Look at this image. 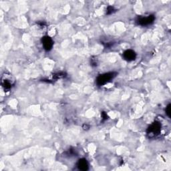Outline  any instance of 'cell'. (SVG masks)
<instances>
[{
  "instance_id": "obj_1",
  "label": "cell",
  "mask_w": 171,
  "mask_h": 171,
  "mask_svg": "<svg viewBox=\"0 0 171 171\" xmlns=\"http://www.w3.org/2000/svg\"><path fill=\"white\" fill-rule=\"evenodd\" d=\"M116 76V73L115 72H108L100 75L96 79L97 84L98 86H103L110 82Z\"/></svg>"
},
{
  "instance_id": "obj_2",
  "label": "cell",
  "mask_w": 171,
  "mask_h": 171,
  "mask_svg": "<svg viewBox=\"0 0 171 171\" xmlns=\"http://www.w3.org/2000/svg\"><path fill=\"white\" fill-rule=\"evenodd\" d=\"M161 131V124L159 122H155L152 124L147 129V135L149 138L156 136Z\"/></svg>"
},
{
  "instance_id": "obj_3",
  "label": "cell",
  "mask_w": 171,
  "mask_h": 171,
  "mask_svg": "<svg viewBox=\"0 0 171 171\" xmlns=\"http://www.w3.org/2000/svg\"><path fill=\"white\" fill-rule=\"evenodd\" d=\"M155 20V16L154 15H149L147 16H141L138 17L136 19V23L142 26H146L152 24Z\"/></svg>"
},
{
  "instance_id": "obj_4",
  "label": "cell",
  "mask_w": 171,
  "mask_h": 171,
  "mask_svg": "<svg viewBox=\"0 0 171 171\" xmlns=\"http://www.w3.org/2000/svg\"><path fill=\"white\" fill-rule=\"evenodd\" d=\"M42 43L44 50L46 51H50L52 50L54 45V42L50 36H45L43 37L42 39Z\"/></svg>"
},
{
  "instance_id": "obj_5",
  "label": "cell",
  "mask_w": 171,
  "mask_h": 171,
  "mask_svg": "<svg viewBox=\"0 0 171 171\" xmlns=\"http://www.w3.org/2000/svg\"><path fill=\"white\" fill-rule=\"evenodd\" d=\"M123 57L126 60L130 62L135 60L136 58V54L135 51L132 50H128L124 52Z\"/></svg>"
},
{
  "instance_id": "obj_6",
  "label": "cell",
  "mask_w": 171,
  "mask_h": 171,
  "mask_svg": "<svg viewBox=\"0 0 171 171\" xmlns=\"http://www.w3.org/2000/svg\"><path fill=\"white\" fill-rule=\"evenodd\" d=\"M2 86L5 90H10L13 86V82L10 78H5V75L2 77Z\"/></svg>"
},
{
  "instance_id": "obj_7",
  "label": "cell",
  "mask_w": 171,
  "mask_h": 171,
  "mask_svg": "<svg viewBox=\"0 0 171 171\" xmlns=\"http://www.w3.org/2000/svg\"><path fill=\"white\" fill-rule=\"evenodd\" d=\"M78 169L81 170H87L88 169V164L85 158L80 159L77 164Z\"/></svg>"
},
{
  "instance_id": "obj_8",
  "label": "cell",
  "mask_w": 171,
  "mask_h": 171,
  "mask_svg": "<svg viewBox=\"0 0 171 171\" xmlns=\"http://www.w3.org/2000/svg\"><path fill=\"white\" fill-rule=\"evenodd\" d=\"M114 11V7L112 6H108L107 7V10H106V13L110 15V14L112 13Z\"/></svg>"
},
{
  "instance_id": "obj_9",
  "label": "cell",
  "mask_w": 171,
  "mask_h": 171,
  "mask_svg": "<svg viewBox=\"0 0 171 171\" xmlns=\"http://www.w3.org/2000/svg\"><path fill=\"white\" fill-rule=\"evenodd\" d=\"M65 76V74H64V73H61V72H59V73H58V74H55L54 76V78L56 79V80H58V78H64V77Z\"/></svg>"
},
{
  "instance_id": "obj_10",
  "label": "cell",
  "mask_w": 171,
  "mask_h": 171,
  "mask_svg": "<svg viewBox=\"0 0 171 171\" xmlns=\"http://www.w3.org/2000/svg\"><path fill=\"white\" fill-rule=\"evenodd\" d=\"M170 107H171V105L169 104L166 108V114L167 115L169 116V118H170Z\"/></svg>"
},
{
  "instance_id": "obj_11",
  "label": "cell",
  "mask_w": 171,
  "mask_h": 171,
  "mask_svg": "<svg viewBox=\"0 0 171 171\" xmlns=\"http://www.w3.org/2000/svg\"><path fill=\"white\" fill-rule=\"evenodd\" d=\"M102 117L103 120H107L108 119V115L106 112H102Z\"/></svg>"
}]
</instances>
